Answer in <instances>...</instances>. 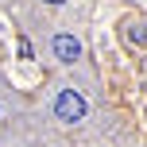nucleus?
I'll return each mask as SVG.
<instances>
[{
	"instance_id": "1",
	"label": "nucleus",
	"mask_w": 147,
	"mask_h": 147,
	"mask_svg": "<svg viewBox=\"0 0 147 147\" xmlns=\"http://www.w3.org/2000/svg\"><path fill=\"white\" fill-rule=\"evenodd\" d=\"M54 116H58L62 124H78V120L85 116V97H81L78 89H62V93L54 97Z\"/></svg>"
},
{
	"instance_id": "3",
	"label": "nucleus",
	"mask_w": 147,
	"mask_h": 147,
	"mask_svg": "<svg viewBox=\"0 0 147 147\" xmlns=\"http://www.w3.org/2000/svg\"><path fill=\"white\" fill-rule=\"evenodd\" d=\"M47 4H62V0H47Z\"/></svg>"
},
{
	"instance_id": "2",
	"label": "nucleus",
	"mask_w": 147,
	"mask_h": 147,
	"mask_svg": "<svg viewBox=\"0 0 147 147\" xmlns=\"http://www.w3.org/2000/svg\"><path fill=\"white\" fill-rule=\"evenodd\" d=\"M54 54H58V62L74 66V62L81 58V43H78L74 35H54Z\"/></svg>"
}]
</instances>
